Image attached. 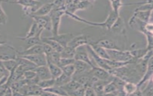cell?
Wrapping results in <instances>:
<instances>
[{"mask_svg":"<svg viewBox=\"0 0 153 96\" xmlns=\"http://www.w3.org/2000/svg\"><path fill=\"white\" fill-rule=\"evenodd\" d=\"M30 17L33 19V22H35L40 28L42 29L43 30L46 29L48 31H51V23L48 14L41 16H32Z\"/></svg>","mask_w":153,"mask_h":96,"instance_id":"ba28073f","label":"cell"},{"mask_svg":"<svg viewBox=\"0 0 153 96\" xmlns=\"http://www.w3.org/2000/svg\"><path fill=\"white\" fill-rule=\"evenodd\" d=\"M42 31H43V29L40 28L38 26V25L35 22H33L32 23V24L31 25L30 28L29 30L28 31V32H27L26 35L23 37H17V38L21 40H23L26 38L34 37L37 35H39V34H41Z\"/></svg>","mask_w":153,"mask_h":96,"instance_id":"ac0fdd59","label":"cell"},{"mask_svg":"<svg viewBox=\"0 0 153 96\" xmlns=\"http://www.w3.org/2000/svg\"><path fill=\"white\" fill-rule=\"evenodd\" d=\"M41 34H39V35H37L34 37L26 38V39L23 40V41H24L25 42V44L27 45V47H29L35 44H42V43L41 41Z\"/></svg>","mask_w":153,"mask_h":96,"instance_id":"4dcf8cb0","label":"cell"},{"mask_svg":"<svg viewBox=\"0 0 153 96\" xmlns=\"http://www.w3.org/2000/svg\"><path fill=\"white\" fill-rule=\"evenodd\" d=\"M110 81L108 80H102L97 79L95 80L91 86L93 88L94 92H96V95H103V88L105 85Z\"/></svg>","mask_w":153,"mask_h":96,"instance_id":"603a6c76","label":"cell"},{"mask_svg":"<svg viewBox=\"0 0 153 96\" xmlns=\"http://www.w3.org/2000/svg\"><path fill=\"white\" fill-rule=\"evenodd\" d=\"M72 79L71 77H69L63 73H62L60 75H59L58 77L54 79V85L58 86H62L68 83L69 81H70Z\"/></svg>","mask_w":153,"mask_h":96,"instance_id":"f1b7e54d","label":"cell"},{"mask_svg":"<svg viewBox=\"0 0 153 96\" xmlns=\"http://www.w3.org/2000/svg\"><path fill=\"white\" fill-rule=\"evenodd\" d=\"M88 1H90V2H91V3H92V2H94V1H96V0H88Z\"/></svg>","mask_w":153,"mask_h":96,"instance_id":"681fc988","label":"cell"},{"mask_svg":"<svg viewBox=\"0 0 153 96\" xmlns=\"http://www.w3.org/2000/svg\"><path fill=\"white\" fill-rule=\"evenodd\" d=\"M151 13L152 8L147 10H138L136 8L133 13V16L137 18L143 22L148 23L149 22L150 17L151 16Z\"/></svg>","mask_w":153,"mask_h":96,"instance_id":"9a60e30c","label":"cell"},{"mask_svg":"<svg viewBox=\"0 0 153 96\" xmlns=\"http://www.w3.org/2000/svg\"><path fill=\"white\" fill-rule=\"evenodd\" d=\"M91 41H90V38L88 35L81 34L77 36H74L68 43V46L76 49V47L81 46L88 44Z\"/></svg>","mask_w":153,"mask_h":96,"instance_id":"30bf717a","label":"cell"},{"mask_svg":"<svg viewBox=\"0 0 153 96\" xmlns=\"http://www.w3.org/2000/svg\"><path fill=\"white\" fill-rule=\"evenodd\" d=\"M84 87H85L84 95H96V92H94L92 86H87Z\"/></svg>","mask_w":153,"mask_h":96,"instance_id":"bcb514c9","label":"cell"},{"mask_svg":"<svg viewBox=\"0 0 153 96\" xmlns=\"http://www.w3.org/2000/svg\"><path fill=\"white\" fill-rule=\"evenodd\" d=\"M47 65L48 67L52 78L55 79L62 73V68L58 65H56L51 62H48Z\"/></svg>","mask_w":153,"mask_h":96,"instance_id":"4316f807","label":"cell"},{"mask_svg":"<svg viewBox=\"0 0 153 96\" xmlns=\"http://www.w3.org/2000/svg\"><path fill=\"white\" fill-rule=\"evenodd\" d=\"M74 37L72 33H64V34H58L56 35H53L51 37H48L50 39L53 40L57 43H59L63 47L68 46V43L72 40Z\"/></svg>","mask_w":153,"mask_h":96,"instance_id":"7c38bea8","label":"cell"},{"mask_svg":"<svg viewBox=\"0 0 153 96\" xmlns=\"http://www.w3.org/2000/svg\"><path fill=\"white\" fill-rule=\"evenodd\" d=\"M1 37V34H0V37Z\"/></svg>","mask_w":153,"mask_h":96,"instance_id":"f907efd6","label":"cell"},{"mask_svg":"<svg viewBox=\"0 0 153 96\" xmlns=\"http://www.w3.org/2000/svg\"><path fill=\"white\" fill-rule=\"evenodd\" d=\"M65 14H66L69 17H70L74 19L75 20L78 21V22L85 23V24L90 25V26L102 27L103 28H106V29H108V30H109L111 29L112 25L114 24V23L116 20L117 18L120 16L119 14H118V13L114 12V11L111 10V12L109 13V14H108L107 18L106 19L105 21H104L103 22H102V23H98V22H93L88 21V20L85 19H83V18H81V17L78 16L75 14L65 12Z\"/></svg>","mask_w":153,"mask_h":96,"instance_id":"6da1fadb","label":"cell"},{"mask_svg":"<svg viewBox=\"0 0 153 96\" xmlns=\"http://www.w3.org/2000/svg\"><path fill=\"white\" fill-rule=\"evenodd\" d=\"M61 68L62 70V73H63L66 75H67L69 77H72V76L74 75V74L75 73V71L74 64H69V65H68L66 66H63V67H61Z\"/></svg>","mask_w":153,"mask_h":96,"instance_id":"74e56055","label":"cell"},{"mask_svg":"<svg viewBox=\"0 0 153 96\" xmlns=\"http://www.w3.org/2000/svg\"><path fill=\"white\" fill-rule=\"evenodd\" d=\"M142 95H149L152 96L153 95V83H152V77L148 81V84L142 90H141Z\"/></svg>","mask_w":153,"mask_h":96,"instance_id":"8d00e7d4","label":"cell"},{"mask_svg":"<svg viewBox=\"0 0 153 96\" xmlns=\"http://www.w3.org/2000/svg\"><path fill=\"white\" fill-rule=\"evenodd\" d=\"M6 43L5 41H0V45L3 44H4V43Z\"/></svg>","mask_w":153,"mask_h":96,"instance_id":"c3c4849f","label":"cell"},{"mask_svg":"<svg viewBox=\"0 0 153 96\" xmlns=\"http://www.w3.org/2000/svg\"><path fill=\"white\" fill-rule=\"evenodd\" d=\"M5 0H0V25H5L7 22V16L3 10L1 6L2 2H5Z\"/></svg>","mask_w":153,"mask_h":96,"instance_id":"60d3db41","label":"cell"},{"mask_svg":"<svg viewBox=\"0 0 153 96\" xmlns=\"http://www.w3.org/2000/svg\"><path fill=\"white\" fill-rule=\"evenodd\" d=\"M74 58H60L59 62V66L60 67H62L63 66H66L69 64H72L75 62Z\"/></svg>","mask_w":153,"mask_h":96,"instance_id":"ab89813d","label":"cell"},{"mask_svg":"<svg viewBox=\"0 0 153 96\" xmlns=\"http://www.w3.org/2000/svg\"><path fill=\"white\" fill-rule=\"evenodd\" d=\"M84 91H85V87L84 86H81L76 90L72 92L70 95H84Z\"/></svg>","mask_w":153,"mask_h":96,"instance_id":"f6af8a7d","label":"cell"},{"mask_svg":"<svg viewBox=\"0 0 153 96\" xmlns=\"http://www.w3.org/2000/svg\"><path fill=\"white\" fill-rule=\"evenodd\" d=\"M5 2L21 5L25 14L27 16H30L41 5V2L38 0H6Z\"/></svg>","mask_w":153,"mask_h":96,"instance_id":"7a4b0ae2","label":"cell"},{"mask_svg":"<svg viewBox=\"0 0 153 96\" xmlns=\"http://www.w3.org/2000/svg\"><path fill=\"white\" fill-rule=\"evenodd\" d=\"M81 85L79 84L77 81H76L74 79H71L70 81H69L68 83L65 84L64 85L62 86L61 87L67 92L68 95H70V94L76 90L78 88L81 87Z\"/></svg>","mask_w":153,"mask_h":96,"instance_id":"ffe728a7","label":"cell"},{"mask_svg":"<svg viewBox=\"0 0 153 96\" xmlns=\"http://www.w3.org/2000/svg\"><path fill=\"white\" fill-rule=\"evenodd\" d=\"M54 79L50 78L48 79H44V80H40L38 83V85L41 87L42 89H45L48 88H50L54 85Z\"/></svg>","mask_w":153,"mask_h":96,"instance_id":"e575fe53","label":"cell"},{"mask_svg":"<svg viewBox=\"0 0 153 96\" xmlns=\"http://www.w3.org/2000/svg\"><path fill=\"white\" fill-rule=\"evenodd\" d=\"M33 70L39 80H44L52 78L47 65L36 67Z\"/></svg>","mask_w":153,"mask_h":96,"instance_id":"e0dca14e","label":"cell"},{"mask_svg":"<svg viewBox=\"0 0 153 96\" xmlns=\"http://www.w3.org/2000/svg\"><path fill=\"white\" fill-rule=\"evenodd\" d=\"M86 47H87V51L88 52V54L90 56H91V57L94 59L96 64L98 65V67L103 68L108 71H109L111 70V67L108 65V64L106 62V59H103V58L100 57L99 56H98L94 52V51L93 50V49H92V47L90 46V45L89 44L86 45Z\"/></svg>","mask_w":153,"mask_h":96,"instance_id":"9c48e42d","label":"cell"},{"mask_svg":"<svg viewBox=\"0 0 153 96\" xmlns=\"http://www.w3.org/2000/svg\"><path fill=\"white\" fill-rule=\"evenodd\" d=\"M45 91L50 92L53 95H68L67 92L61 87L58 86H53L50 88L44 89Z\"/></svg>","mask_w":153,"mask_h":96,"instance_id":"f546056e","label":"cell"},{"mask_svg":"<svg viewBox=\"0 0 153 96\" xmlns=\"http://www.w3.org/2000/svg\"><path fill=\"white\" fill-rule=\"evenodd\" d=\"M74 65L75 70V73L76 74L89 71L91 68V67L89 64L79 60H75Z\"/></svg>","mask_w":153,"mask_h":96,"instance_id":"7402d4cb","label":"cell"},{"mask_svg":"<svg viewBox=\"0 0 153 96\" xmlns=\"http://www.w3.org/2000/svg\"><path fill=\"white\" fill-rule=\"evenodd\" d=\"M64 14H65V8H53L48 14L51 23V32L53 33V35L59 34L61 18Z\"/></svg>","mask_w":153,"mask_h":96,"instance_id":"3957f363","label":"cell"},{"mask_svg":"<svg viewBox=\"0 0 153 96\" xmlns=\"http://www.w3.org/2000/svg\"><path fill=\"white\" fill-rule=\"evenodd\" d=\"M124 22L119 16L117 18L116 20L115 21L110 29L112 30L114 32L122 33L124 31Z\"/></svg>","mask_w":153,"mask_h":96,"instance_id":"cb8c5ba5","label":"cell"},{"mask_svg":"<svg viewBox=\"0 0 153 96\" xmlns=\"http://www.w3.org/2000/svg\"><path fill=\"white\" fill-rule=\"evenodd\" d=\"M152 57H151L149 60L148 62L146 69L143 73V76L142 77L141 79L137 83V86L139 88L145 82H148L151 78L152 77V74H153V70H152Z\"/></svg>","mask_w":153,"mask_h":96,"instance_id":"4fadbf2b","label":"cell"},{"mask_svg":"<svg viewBox=\"0 0 153 96\" xmlns=\"http://www.w3.org/2000/svg\"><path fill=\"white\" fill-rule=\"evenodd\" d=\"M45 56H46L47 63L51 62L56 65H59V62L61 58L59 52L54 50L48 55H46Z\"/></svg>","mask_w":153,"mask_h":96,"instance_id":"1f68e13d","label":"cell"},{"mask_svg":"<svg viewBox=\"0 0 153 96\" xmlns=\"http://www.w3.org/2000/svg\"><path fill=\"white\" fill-rule=\"evenodd\" d=\"M149 50H150V49L146 47V48H144V49H135V50H131V51H130V53H131V56H133V58L134 59H137L142 58L147 53V52Z\"/></svg>","mask_w":153,"mask_h":96,"instance_id":"d6a6232c","label":"cell"},{"mask_svg":"<svg viewBox=\"0 0 153 96\" xmlns=\"http://www.w3.org/2000/svg\"><path fill=\"white\" fill-rule=\"evenodd\" d=\"M18 56V50L6 43L0 45V61L16 59Z\"/></svg>","mask_w":153,"mask_h":96,"instance_id":"5b68a950","label":"cell"},{"mask_svg":"<svg viewBox=\"0 0 153 96\" xmlns=\"http://www.w3.org/2000/svg\"><path fill=\"white\" fill-rule=\"evenodd\" d=\"M91 4V2H90L89 1L85 0V1L79 2H78L76 4H75L76 11H78V10H85L86 8H87L89 7V5Z\"/></svg>","mask_w":153,"mask_h":96,"instance_id":"f35d334b","label":"cell"},{"mask_svg":"<svg viewBox=\"0 0 153 96\" xmlns=\"http://www.w3.org/2000/svg\"><path fill=\"white\" fill-rule=\"evenodd\" d=\"M4 67L10 72L14 71L18 65V63L16 59H10L2 61Z\"/></svg>","mask_w":153,"mask_h":96,"instance_id":"d590c367","label":"cell"},{"mask_svg":"<svg viewBox=\"0 0 153 96\" xmlns=\"http://www.w3.org/2000/svg\"><path fill=\"white\" fill-rule=\"evenodd\" d=\"M22 56V57L28 59L29 61L32 62L33 64H34L36 67L46 65L47 64L46 56L44 53H40V54L23 55V56Z\"/></svg>","mask_w":153,"mask_h":96,"instance_id":"8fae6325","label":"cell"},{"mask_svg":"<svg viewBox=\"0 0 153 96\" xmlns=\"http://www.w3.org/2000/svg\"><path fill=\"white\" fill-rule=\"evenodd\" d=\"M36 76V74L34 70H27L25 71L23 74V77L25 80H30L35 77Z\"/></svg>","mask_w":153,"mask_h":96,"instance_id":"7bdbcfd3","label":"cell"},{"mask_svg":"<svg viewBox=\"0 0 153 96\" xmlns=\"http://www.w3.org/2000/svg\"><path fill=\"white\" fill-rule=\"evenodd\" d=\"M74 59L75 60H79L84 61L88 64H89L91 67H93L94 64L91 62L88 52L87 51L86 45L81 46L75 49V53L74 56Z\"/></svg>","mask_w":153,"mask_h":96,"instance_id":"8992f818","label":"cell"},{"mask_svg":"<svg viewBox=\"0 0 153 96\" xmlns=\"http://www.w3.org/2000/svg\"><path fill=\"white\" fill-rule=\"evenodd\" d=\"M9 75L10 71L6 69L2 61H0V80L3 78L8 77Z\"/></svg>","mask_w":153,"mask_h":96,"instance_id":"b9f144b4","label":"cell"},{"mask_svg":"<svg viewBox=\"0 0 153 96\" xmlns=\"http://www.w3.org/2000/svg\"><path fill=\"white\" fill-rule=\"evenodd\" d=\"M53 8V5L52 2L44 4L38 7L35 11H33L30 16H45L48 15L51 10Z\"/></svg>","mask_w":153,"mask_h":96,"instance_id":"2e32d148","label":"cell"},{"mask_svg":"<svg viewBox=\"0 0 153 96\" xmlns=\"http://www.w3.org/2000/svg\"><path fill=\"white\" fill-rule=\"evenodd\" d=\"M85 1V0H73L72 2L74 3V4H76V3H78L79 2H81V1Z\"/></svg>","mask_w":153,"mask_h":96,"instance_id":"7dc6e473","label":"cell"},{"mask_svg":"<svg viewBox=\"0 0 153 96\" xmlns=\"http://www.w3.org/2000/svg\"><path fill=\"white\" fill-rule=\"evenodd\" d=\"M137 89V86L134 82H126L123 87V91L124 95H133Z\"/></svg>","mask_w":153,"mask_h":96,"instance_id":"484cf974","label":"cell"},{"mask_svg":"<svg viewBox=\"0 0 153 96\" xmlns=\"http://www.w3.org/2000/svg\"><path fill=\"white\" fill-rule=\"evenodd\" d=\"M109 1L112 7V10L118 14H119V10L121 7L130 4H124L122 2V0H109Z\"/></svg>","mask_w":153,"mask_h":96,"instance_id":"836d02e7","label":"cell"},{"mask_svg":"<svg viewBox=\"0 0 153 96\" xmlns=\"http://www.w3.org/2000/svg\"><path fill=\"white\" fill-rule=\"evenodd\" d=\"M66 2V0H54L52 2L53 8H65Z\"/></svg>","mask_w":153,"mask_h":96,"instance_id":"ee69618b","label":"cell"},{"mask_svg":"<svg viewBox=\"0 0 153 96\" xmlns=\"http://www.w3.org/2000/svg\"><path fill=\"white\" fill-rule=\"evenodd\" d=\"M40 53H43V48L42 44H35L25 49L24 50L18 51V56L29 55Z\"/></svg>","mask_w":153,"mask_h":96,"instance_id":"5bb4252c","label":"cell"},{"mask_svg":"<svg viewBox=\"0 0 153 96\" xmlns=\"http://www.w3.org/2000/svg\"><path fill=\"white\" fill-rule=\"evenodd\" d=\"M106 50L111 60L119 62H129L134 61V59L131 56L130 51H122L120 49Z\"/></svg>","mask_w":153,"mask_h":96,"instance_id":"277c9868","label":"cell"},{"mask_svg":"<svg viewBox=\"0 0 153 96\" xmlns=\"http://www.w3.org/2000/svg\"><path fill=\"white\" fill-rule=\"evenodd\" d=\"M75 53V49L71 46H66L64 47L63 50L60 52V55L61 58H74Z\"/></svg>","mask_w":153,"mask_h":96,"instance_id":"83f0119b","label":"cell"},{"mask_svg":"<svg viewBox=\"0 0 153 96\" xmlns=\"http://www.w3.org/2000/svg\"><path fill=\"white\" fill-rule=\"evenodd\" d=\"M89 44L98 56L105 59H110V57L108 53L107 50L105 49L93 42H90Z\"/></svg>","mask_w":153,"mask_h":96,"instance_id":"44dd1931","label":"cell"},{"mask_svg":"<svg viewBox=\"0 0 153 96\" xmlns=\"http://www.w3.org/2000/svg\"><path fill=\"white\" fill-rule=\"evenodd\" d=\"M90 71L92 75L99 80L111 81L113 77V75H112L108 71L100 67L94 66L93 67H91Z\"/></svg>","mask_w":153,"mask_h":96,"instance_id":"52a82bcc","label":"cell"},{"mask_svg":"<svg viewBox=\"0 0 153 96\" xmlns=\"http://www.w3.org/2000/svg\"><path fill=\"white\" fill-rule=\"evenodd\" d=\"M41 41H42V43H44L48 44L50 46H51L52 47V49L58 52L59 53H60V52L63 49V47L62 46H61L59 43H57V41H56L50 39L48 37L41 38Z\"/></svg>","mask_w":153,"mask_h":96,"instance_id":"d4e9b609","label":"cell"},{"mask_svg":"<svg viewBox=\"0 0 153 96\" xmlns=\"http://www.w3.org/2000/svg\"><path fill=\"white\" fill-rule=\"evenodd\" d=\"M94 43L103 47L106 50L120 49V47L117 45L115 42L111 39H102L97 42H94Z\"/></svg>","mask_w":153,"mask_h":96,"instance_id":"d6986e66","label":"cell"}]
</instances>
